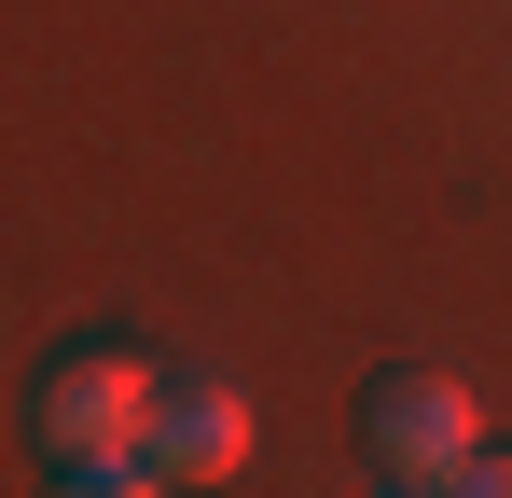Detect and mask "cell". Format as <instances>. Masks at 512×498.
I'll use <instances>...</instances> for the list:
<instances>
[{
  "mask_svg": "<svg viewBox=\"0 0 512 498\" xmlns=\"http://www.w3.org/2000/svg\"><path fill=\"white\" fill-rule=\"evenodd\" d=\"M443 485H457V498H512V457H485V443H471V457H457Z\"/></svg>",
  "mask_w": 512,
  "mask_h": 498,
  "instance_id": "277c9868",
  "label": "cell"
},
{
  "mask_svg": "<svg viewBox=\"0 0 512 498\" xmlns=\"http://www.w3.org/2000/svg\"><path fill=\"white\" fill-rule=\"evenodd\" d=\"M139 443L167 457V485H222V471L250 457V402L208 388V374H194V388H153V429H139Z\"/></svg>",
  "mask_w": 512,
  "mask_h": 498,
  "instance_id": "3957f363",
  "label": "cell"
},
{
  "mask_svg": "<svg viewBox=\"0 0 512 498\" xmlns=\"http://www.w3.org/2000/svg\"><path fill=\"white\" fill-rule=\"evenodd\" d=\"M360 457H374V485H443V471L471 457V388H457V374H374Z\"/></svg>",
  "mask_w": 512,
  "mask_h": 498,
  "instance_id": "6da1fadb",
  "label": "cell"
},
{
  "mask_svg": "<svg viewBox=\"0 0 512 498\" xmlns=\"http://www.w3.org/2000/svg\"><path fill=\"white\" fill-rule=\"evenodd\" d=\"M28 429H42V457H111V443L153 429V374L139 360H56L42 402H28Z\"/></svg>",
  "mask_w": 512,
  "mask_h": 498,
  "instance_id": "7a4b0ae2",
  "label": "cell"
}]
</instances>
